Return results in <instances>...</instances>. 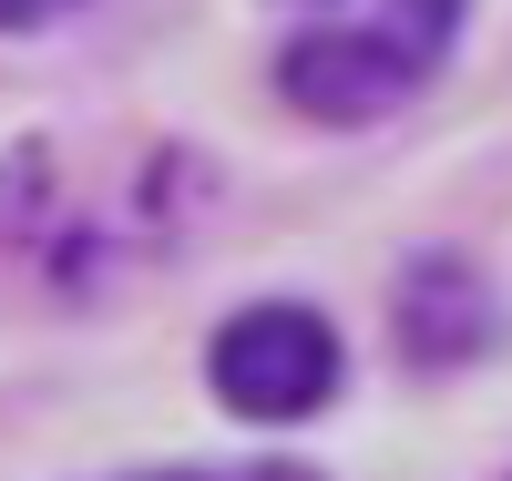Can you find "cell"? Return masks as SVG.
I'll return each instance as SVG.
<instances>
[{
    "label": "cell",
    "mask_w": 512,
    "mask_h": 481,
    "mask_svg": "<svg viewBox=\"0 0 512 481\" xmlns=\"http://www.w3.org/2000/svg\"><path fill=\"white\" fill-rule=\"evenodd\" d=\"M205 379L216 400L246 420H308L328 389H338V328L297 297H267V308H236L205 348Z\"/></svg>",
    "instance_id": "7a4b0ae2"
},
{
    "label": "cell",
    "mask_w": 512,
    "mask_h": 481,
    "mask_svg": "<svg viewBox=\"0 0 512 481\" xmlns=\"http://www.w3.org/2000/svg\"><path fill=\"white\" fill-rule=\"evenodd\" d=\"M82 11V0H0V31H41V21H62Z\"/></svg>",
    "instance_id": "5b68a950"
},
{
    "label": "cell",
    "mask_w": 512,
    "mask_h": 481,
    "mask_svg": "<svg viewBox=\"0 0 512 481\" xmlns=\"http://www.w3.org/2000/svg\"><path fill=\"white\" fill-rule=\"evenodd\" d=\"M134 481H318L308 461H256V471H134Z\"/></svg>",
    "instance_id": "277c9868"
},
{
    "label": "cell",
    "mask_w": 512,
    "mask_h": 481,
    "mask_svg": "<svg viewBox=\"0 0 512 481\" xmlns=\"http://www.w3.org/2000/svg\"><path fill=\"white\" fill-rule=\"evenodd\" d=\"M492 338V297L482 277L461 267V256H420L410 287H400V348L420 369H451V359H472V348Z\"/></svg>",
    "instance_id": "3957f363"
},
{
    "label": "cell",
    "mask_w": 512,
    "mask_h": 481,
    "mask_svg": "<svg viewBox=\"0 0 512 481\" xmlns=\"http://www.w3.org/2000/svg\"><path fill=\"white\" fill-rule=\"evenodd\" d=\"M451 11H461V0H400L390 21L287 41V62H277L287 103H297V113H318V123H369V113L410 103L420 82H431L441 41H451Z\"/></svg>",
    "instance_id": "6da1fadb"
}]
</instances>
